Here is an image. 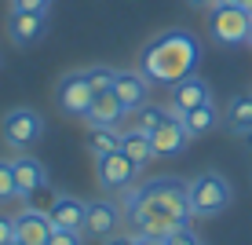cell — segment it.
Segmentation results:
<instances>
[{"instance_id": "e0dca14e", "label": "cell", "mask_w": 252, "mask_h": 245, "mask_svg": "<svg viewBox=\"0 0 252 245\" xmlns=\"http://www.w3.org/2000/svg\"><path fill=\"white\" fill-rule=\"evenodd\" d=\"M179 117H183V125H187L190 136H205V132H212V128H216V121H220V110H216L212 103H201V106L179 113Z\"/></svg>"}, {"instance_id": "4dcf8cb0", "label": "cell", "mask_w": 252, "mask_h": 245, "mask_svg": "<svg viewBox=\"0 0 252 245\" xmlns=\"http://www.w3.org/2000/svg\"><path fill=\"white\" fill-rule=\"evenodd\" d=\"M234 4H241V7H245V11L252 15V0H234Z\"/></svg>"}, {"instance_id": "d4e9b609", "label": "cell", "mask_w": 252, "mask_h": 245, "mask_svg": "<svg viewBox=\"0 0 252 245\" xmlns=\"http://www.w3.org/2000/svg\"><path fill=\"white\" fill-rule=\"evenodd\" d=\"M48 245H81V231H66V227H55L51 231Z\"/></svg>"}, {"instance_id": "d6a6232c", "label": "cell", "mask_w": 252, "mask_h": 245, "mask_svg": "<svg viewBox=\"0 0 252 245\" xmlns=\"http://www.w3.org/2000/svg\"><path fill=\"white\" fill-rule=\"evenodd\" d=\"M11 245H26V242H19V238H15V242H11Z\"/></svg>"}, {"instance_id": "9a60e30c", "label": "cell", "mask_w": 252, "mask_h": 245, "mask_svg": "<svg viewBox=\"0 0 252 245\" xmlns=\"http://www.w3.org/2000/svg\"><path fill=\"white\" fill-rule=\"evenodd\" d=\"M84 201L81 198H73V194H59V198H51V205H48V216H51V223L55 227H66V231H81L84 234Z\"/></svg>"}, {"instance_id": "4fadbf2b", "label": "cell", "mask_w": 252, "mask_h": 245, "mask_svg": "<svg viewBox=\"0 0 252 245\" xmlns=\"http://www.w3.org/2000/svg\"><path fill=\"white\" fill-rule=\"evenodd\" d=\"M201 103H212V92H208V84H205L197 73H190V77H183V81L172 84V106H168V110L187 113V110L201 106Z\"/></svg>"}, {"instance_id": "d6986e66", "label": "cell", "mask_w": 252, "mask_h": 245, "mask_svg": "<svg viewBox=\"0 0 252 245\" xmlns=\"http://www.w3.org/2000/svg\"><path fill=\"white\" fill-rule=\"evenodd\" d=\"M227 125L234 128V132H249V128H252V92H241V95H234V99H230Z\"/></svg>"}, {"instance_id": "ac0fdd59", "label": "cell", "mask_w": 252, "mask_h": 245, "mask_svg": "<svg viewBox=\"0 0 252 245\" xmlns=\"http://www.w3.org/2000/svg\"><path fill=\"white\" fill-rule=\"evenodd\" d=\"M121 150H125L139 169H143V165L154 157V143H150V136H146V132L132 128V132H121Z\"/></svg>"}, {"instance_id": "8992f818", "label": "cell", "mask_w": 252, "mask_h": 245, "mask_svg": "<svg viewBox=\"0 0 252 245\" xmlns=\"http://www.w3.org/2000/svg\"><path fill=\"white\" fill-rule=\"evenodd\" d=\"M0 132H4V143L7 146H15V150H30V146L44 136V117H40L37 110H30V106L7 110Z\"/></svg>"}, {"instance_id": "836d02e7", "label": "cell", "mask_w": 252, "mask_h": 245, "mask_svg": "<svg viewBox=\"0 0 252 245\" xmlns=\"http://www.w3.org/2000/svg\"><path fill=\"white\" fill-rule=\"evenodd\" d=\"M249 44H252V33H249Z\"/></svg>"}, {"instance_id": "484cf974", "label": "cell", "mask_w": 252, "mask_h": 245, "mask_svg": "<svg viewBox=\"0 0 252 245\" xmlns=\"http://www.w3.org/2000/svg\"><path fill=\"white\" fill-rule=\"evenodd\" d=\"M55 0H11V11H51Z\"/></svg>"}, {"instance_id": "6da1fadb", "label": "cell", "mask_w": 252, "mask_h": 245, "mask_svg": "<svg viewBox=\"0 0 252 245\" xmlns=\"http://www.w3.org/2000/svg\"><path fill=\"white\" fill-rule=\"evenodd\" d=\"M125 220L135 227V234L150 242H164L176 227L190 223V198H187V183L158 176L146 179L143 187H128L125 190Z\"/></svg>"}, {"instance_id": "8fae6325", "label": "cell", "mask_w": 252, "mask_h": 245, "mask_svg": "<svg viewBox=\"0 0 252 245\" xmlns=\"http://www.w3.org/2000/svg\"><path fill=\"white\" fill-rule=\"evenodd\" d=\"M51 231H55V223H51V216L40 212V209H22V212L15 216V238L26 242V245H48Z\"/></svg>"}, {"instance_id": "ba28073f", "label": "cell", "mask_w": 252, "mask_h": 245, "mask_svg": "<svg viewBox=\"0 0 252 245\" xmlns=\"http://www.w3.org/2000/svg\"><path fill=\"white\" fill-rule=\"evenodd\" d=\"M190 139H194V136L187 132L183 117H179L176 110H168V113H164V121L158 125V132L150 136V143H154V157H176V154H183Z\"/></svg>"}, {"instance_id": "52a82bcc", "label": "cell", "mask_w": 252, "mask_h": 245, "mask_svg": "<svg viewBox=\"0 0 252 245\" xmlns=\"http://www.w3.org/2000/svg\"><path fill=\"white\" fill-rule=\"evenodd\" d=\"M55 99H59V106H63V113H69V117H88V106H92L95 92H92L88 77H84V70L81 73H66L63 81H59Z\"/></svg>"}, {"instance_id": "4316f807", "label": "cell", "mask_w": 252, "mask_h": 245, "mask_svg": "<svg viewBox=\"0 0 252 245\" xmlns=\"http://www.w3.org/2000/svg\"><path fill=\"white\" fill-rule=\"evenodd\" d=\"M15 242V216L0 212V245H11Z\"/></svg>"}, {"instance_id": "5bb4252c", "label": "cell", "mask_w": 252, "mask_h": 245, "mask_svg": "<svg viewBox=\"0 0 252 245\" xmlns=\"http://www.w3.org/2000/svg\"><path fill=\"white\" fill-rule=\"evenodd\" d=\"M146 92H150V81H146L139 70H114V95L125 103L128 110H139L146 103Z\"/></svg>"}, {"instance_id": "7402d4cb", "label": "cell", "mask_w": 252, "mask_h": 245, "mask_svg": "<svg viewBox=\"0 0 252 245\" xmlns=\"http://www.w3.org/2000/svg\"><path fill=\"white\" fill-rule=\"evenodd\" d=\"M15 198H19V190H15V169H11V161L0 157V205L15 201Z\"/></svg>"}, {"instance_id": "2e32d148", "label": "cell", "mask_w": 252, "mask_h": 245, "mask_svg": "<svg viewBox=\"0 0 252 245\" xmlns=\"http://www.w3.org/2000/svg\"><path fill=\"white\" fill-rule=\"evenodd\" d=\"M128 113V106L114 95V88L110 92H95V99H92V106H88V125H117L121 117Z\"/></svg>"}, {"instance_id": "277c9868", "label": "cell", "mask_w": 252, "mask_h": 245, "mask_svg": "<svg viewBox=\"0 0 252 245\" xmlns=\"http://www.w3.org/2000/svg\"><path fill=\"white\" fill-rule=\"evenodd\" d=\"M208 30L220 44H245L252 33V15L241 4H216L208 15Z\"/></svg>"}, {"instance_id": "7c38bea8", "label": "cell", "mask_w": 252, "mask_h": 245, "mask_svg": "<svg viewBox=\"0 0 252 245\" xmlns=\"http://www.w3.org/2000/svg\"><path fill=\"white\" fill-rule=\"evenodd\" d=\"M11 169H15V190H19V198H30L33 190H40L48 183L44 165L26 150H19V157H11Z\"/></svg>"}, {"instance_id": "83f0119b", "label": "cell", "mask_w": 252, "mask_h": 245, "mask_svg": "<svg viewBox=\"0 0 252 245\" xmlns=\"http://www.w3.org/2000/svg\"><path fill=\"white\" fill-rule=\"evenodd\" d=\"M102 245H135V238H128V234H110V238H102Z\"/></svg>"}, {"instance_id": "3957f363", "label": "cell", "mask_w": 252, "mask_h": 245, "mask_svg": "<svg viewBox=\"0 0 252 245\" xmlns=\"http://www.w3.org/2000/svg\"><path fill=\"white\" fill-rule=\"evenodd\" d=\"M187 198H190V212L208 220V216H220L223 209L230 205L234 190L227 176H220V172H201V176H194L187 183Z\"/></svg>"}, {"instance_id": "ffe728a7", "label": "cell", "mask_w": 252, "mask_h": 245, "mask_svg": "<svg viewBox=\"0 0 252 245\" xmlns=\"http://www.w3.org/2000/svg\"><path fill=\"white\" fill-rule=\"evenodd\" d=\"M88 146L92 154H110V150H121V132L117 125H92V136H88Z\"/></svg>"}, {"instance_id": "603a6c76", "label": "cell", "mask_w": 252, "mask_h": 245, "mask_svg": "<svg viewBox=\"0 0 252 245\" xmlns=\"http://www.w3.org/2000/svg\"><path fill=\"white\" fill-rule=\"evenodd\" d=\"M84 77H88L92 92H110L114 88V70H106V66H88Z\"/></svg>"}, {"instance_id": "1f68e13d", "label": "cell", "mask_w": 252, "mask_h": 245, "mask_svg": "<svg viewBox=\"0 0 252 245\" xmlns=\"http://www.w3.org/2000/svg\"><path fill=\"white\" fill-rule=\"evenodd\" d=\"M241 136H245V146L252 150V128H249V132H241Z\"/></svg>"}, {"instance_id": "30bf717a", "label": "cell", "mask_w": 252, "mask_h": 245, "mask_svg": "<svg viewBox=\"0 0 252 245\" xmlns=\"http://www.w3.org/2000/svg\"><path fill=\"white\" fill-rule=\"evenodd\" d=\"M7 37H11V44L19 48H30L37 44L40 37H44L48 30V11H7Z\"/></svg>"}, {"instance_id": "9c48e42d", "label": "cell", "mask_w": 252, "mask_h": 245, "mask_svg": "<svg viewBox=\"0 0 252 245\" xmlns=\"http://www.w3.org/2000/svg\"><path fill=\"white\" fill-rule=\"evenodd\" d=\"M121 216L125 212H121L117 201L95 198V201H88V209H84V234H88V238H110V234L117 231Z\"/></svg>"}, {"instance_id": "cb8c5ba5", "label": "cell", "mask_w": 252, "mask_h": 245, "mask_svg": "<svg viewBox=\"0 0 252 245\" xmlns=\"http://www.w3.org/2000/svg\"><path fill=\"white\" fill-rule=\"evenodd\" d=\"M161 245H201V238H197V234L190 231V227H176V231H172Z\"/></svg>"}, {"instance_id": "5b68a950", "label": "cell", "mask_w": 252, "mask_h": 245, "mask_svg": "<svg viewBox=\"0 0 252 245\" xmlns=\"http://www.w3.org/2000/svg\"><path fill=\"white\" fill-rule=\"evenodd\" d=\"M135 176H139V165L125 150H110V154L95 157V179H99V187L106 194H125L135 183Z\"/></svg>"}, {"instance_id": "f546056e", "label": "cell", "mask_w": 252, "mask_h": 245, "mask_svg": "<svg viewBox=\"0 0 252 245\" xmlns=\"http://www.w3.org/2000/svg\"><path fill=\"white\" fill-rule=\"evenodd\" d=\"M187 4H190V7H208L212 0H187Z\"/></svg>"}, {"instance_id": "f1b7e54d", "label": "cell", "mask_w": 252, "mask_h": 245, "mask_svg": "<svg viewBox=\"0 0 252 245\" xmlns=\"http://www.w3.org/2000/svg\"><path fill=\"white\" fill-rule=\"evenodd\" d=\"M135 245H161V242H150V238H143V234H132Z\"/></svg>"}, {"instance_id": "44dd1931", "label": "cell", "mask_w": 252, "mask_h": 245, "mask_svg": "<svg viewBox=\"0 0 252 245\" xmlns=\"http://www.w3.org/2000/svg\"><path fill=\"white\" fill-rule=\"evenodd\" d=\"M164 113H168L164 106H146V103H143V110H139V117H135V128H139V132H146V136H154V132H158V125L164 121Z\"/></svg>"}, {"instance_id": "7a4b0ae2", "label": "cell", "mask_w": 252, "mask_h": 245, "mask_svg": "<svg viewBox=\"0 0 252 245\" xmlns=\"http://www.w3.org/2000/svg\"><path fill=\"white\" fill-rule=\"evenodd\" d=\"M197 59H201V48H197L194 33L187 30H164L139 55V73L150 84H176L190 77L197 70Z\"/></svg>"}]
</instances>
